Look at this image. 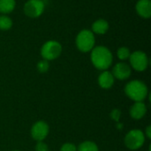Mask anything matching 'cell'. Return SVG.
I'll return each instance as SVG.
<instances>
[{"label": "cell", "instance_id": "cell-14", "mask_svg": "<svg viewBox=\"0 0 151 151\" xmlns=\"http://www.w3.org/2000/svg\"><path fill=\"white\" fill-rule=\"evenodd\" d=\"M15 0H0V12L7 14L12 12L15 8Z\"/></svg>", "mask_w": 151, "mask_h": 151}, {"label": "cell", "instance_id": "cell-16", "mask_svg": "<svg viewBox=\"0 0 151 151\" xmlns=\"http://www.w3.org/2000/svg\"><path fill=\"white\" fill-rule=\"evenodd\" d=\"M12 26V21L11 18L3 14L0 15V30H9Z\"/></svg>", "mask_w": 151, "mask_h": 151}, {"label": "cell", "instance_id": "cell-23", "mask_svg": "<svg viewBox=\"0 0 151 151\" xmlns=\"http://www.w3.org/2000/svg\"><path fill=\"white\" fill-rule=\"evenodd\" d=\"M12 151H19V150H12Z\"/></svg>", "mask_w": 151, "mask_h": 151}, {"label": "cell", "instance_id": "cell-10", "mask_svg": "<svg viewBox=\"0 0 151 151\" xmlns=\"http://www.w3.org/2000/svg\"><path fill=\"white\" fill-rule=\"evenodd\" d=\"M129 113L134 119H141L147 113V106L143 102H135L131 106Z\"/></svg>", "mask_w": 151, "mask_h": 151}, {"label": "cell", "instance_id": "cell-9", "mask_svg": "<svg viewBox=\"0 0 151 151\" xmlns=\"http://www.w3.org/2000/svg\"><path fill=\"white\" fill-rule=\"evenodd\" d=\"M111 73L114 76V78L119 81H124L130 77L132 73V69H131V66L127 65V63L120 62L115 65V66L112 69Z\"/></svg>", "mask_w": 151, "mask_h": 151}, {"label": "cell", "instance_id": "cell-18", "mask_svg": "<svg viewBox=\"0 0 151 151\" xmlns=\"http://www.w3.org/2000/svg\"><path fill=\"white\" fill-rule=\"evenodd\" d=\"M36 67H37V70H38L39 73H44L48 72V70H49V68H50L49 61H47V60H45V59H42V60H41V61H39V62L37 63Z\"/></svg>", "mask_w": 151, "mask_h": 151}, {"label": "cell", "instance_id": "cell-1", "mask_svg": "<svg viewBox=\"0 0 151 151\" xmlns=\"http://www.w3.org/2000/svg\"><path fill=\"white\" fill-rule=\"evenodd\" d=\"M90 59L93 65L101 71L107 70L112 64L113 57L111 50L105 46H96L91 50Z\"/></svg>", "mask_w": 151, "mask_h": 151}, {"label": "cell", "instance_id": "cell-2", "mask_svg": "<svg viewBox=\"0 0 151 151\" xmlns=\"http://www.w3.org/2000/svg\"><path fill=\"white\" fill-rule=\"evenodd\" d=\"M147 85L140 80L129 81L125 87L126 95L134 102H143L148 96Z\"/></svg>", "mask_w": 151, "mask_h": 151}, {"label": "cell", "instance_id": "cell-5", "mask_svg": "<svg viewBox=\"0 0 151 151\" xmlns=\"http://www.w3.org/2000/svg\"><path fill=\"white\" fill-rule=\"evenodd\" d=\"M62 52L61 44L54 40L46 42L41 48V55L43 59L50 61L58 58Z\"/></svg>", "mask_w": 151, "mask_h": 151}, {"label": "cell", "instance_id": "cell-17", "mask_svg": "<svg viewBox=\"0 0 151 151\" xmlns=\"http://www.w3.org/2000/svg\"><path fill=\"white\" fill-rule=\"evenodd\" d=\"M117 55H118V58L120 60H127V59L129 58V57L131 55V52H130V50H129V49L127 47H120L118 50Z\"/></svg>", "mask_w": 151, "mask_h": 151}, {"label": "cell", "instance_id": "cell-22", "mask_svg": "<svg viewBox=\"0 0 151 151\" xmlns=\"http://www.w3.org/2000/svg\"><path fill=\"white\" fill-rule=\"evenodd\" d=\"M146 136H147L149 139H151V126H149V127L146 128Z\"/></svg>", "mask_w": 151, "mask_h": 151}, {"label": "cell", "instance_id": "cell-8", "mask_svg": "<svg viewBox=\"0 0 151 151\" xmlns=\"http://www.w3.org/2000/svg\"><path fill=\"white\" fill-rule=\"evenodd\" d=\"M50 127L45 121L39 120L35 122L31 128V136L37 142H42L49 134Z\"/></svg>", "mask_w": 151, "mask_h": 151}, {"label": "cell", "instance_id": "cell-19", "mask_svg": "<svg viewBox=\"0 0 151 151\" xmlns=\"http://www.w3.org/2000/svg\"><path fill=\"white\" fill-rule=\"evenodd\" d=\"M60 151H77V147L73 143L66 142L61 146Z\"/></svg>", "mask_w": 151, "mask_h": 151}, {"label": "cell", "instance_id": "cell-20", "mask_svg": "<svg viewBox=\"0 0 151 151\" xmlns=\"http://www.w3.org/2000/svg\"><path fill=\"white\" fill-rule=\"evenodd\" d=\"M110 115H111V118L114 121H116L117 123H119V119H120V115H121V112H120L119 110H118V109L112 110Z\"/></svg>", "mask_w": 151, "mask_h": 151}, {"label": "cell", "instance_id": "cell-7", "mask_svg": "<svg viewBox=\"0 0 151 151\" xmlns=\"http://www.w3.org/2000/svg\"><path fill=\"white\" fill-rule=\"evenodd\" d=\"M45 9L42 0H28L24 5V12L30 18H37L41 16Z\"/></svg>", "mask_w": 151, "mask_h": 151}, {"label": "cell", "instance_id": "cell-4", "mask_svg": "<svg viewBox=\"0 0 151 151\" xmlns=\"http://www.w3.org/2000/svg\"><path fill=\"white\" fill-rule=\"evenodd\" d=\"M145 142V134L140 129H133L129 131L125 137V145L131 150H139Z\"/></svg>", "mask_w": 151, "mask_h": 151}, {"label": "cell", "instance_id": "cell-6", "mask_svg": "<svg viewBox=\"0 0 151 151\" xmlns=\"http://www.w3.org/2000/svg\"><path fill=\"white\" fill-rule=\"evenodd\" d=\"M130 65L137 72H143L149 65V58L145 52L137 50L131 53L129 57Z\"/></svg>", "mask_w": 151, "mask_h": 151}, {"label": "cell", "instance_id": "cell-12", "mask_svg": "<svg viewBox=\"0 0 151 151\" xmlns=\"http://www.w3.org/2000/svg\"><path fill=\"white\" fill-rule=\"evenodd\" d=\"M135 9L137 13L144 18L149 19L151 16V1L150 0H139L136 3Z\"/></svg>", "mask_w": 151, "mask_h": 151}, {"label": "cell", "instance_id": "cell-13", "mask_svg": "<svg viewBox=\"0 0 151 151\" xmlns=\"http://www.w3.org/2000/svg\"><path fill=\"white\" fill-rule=\"evenodd\" d=\"M109 29V23L103 19L96 20L92 24V32L96 35H104Z\"/></svg>", "mask_w": 151, "mask_h": 151}, {"label": "cell", "instance_id": "cell-3", "mask_svg": "<svg viewBox=\"0 0 151 151\" xmlns=\"http://www.w3.org/2000/svg\"><path fill=\"white\" fill-rule=\"evenodd\" d=\"M76 46L78 50L81 52H88L95 47V35L94 33L88 29L81 30L76 36Z\"/></svg>", "mask_w": 151, "mask_h": 151}, {"label": "cell", "instance_id": "cell-15", "mask_svg": "<svg viewBox=\"0 0 151 151\" xmlns=\"http://www.w3.org/2000/svg\"><path fill=\"white\" fill-rule=\"evenodd\" d=\"M77 151H99L97 145L90 141H86L81 142L78 148Z\"/></svg>", "mask_w": 151, "mask_h": 151}, {"label": "cell", "instance_id": "cell-11", "mask_svg": "<svg viewBox=\"0 0 151 151\" xmlns=\"http://www.w3.org/2000/svg\"><path fill=\"white\" fill-rule=\"evenodd\" d=\"M114 80H115V78L112 75V73L111 72L105 70L100 73V75L98 77V84L102 88L109 89L113 86Z\"/></svg>", "mask_w": 151, "mask_h": 151}, {"label": "cell", "instance_id": "cell-21", "mask_svg": "<svg viewBox=\"0 0 151 151\" xmlns=\"http://www.w3.org/2000/svg\"><path fill=\"white\" fill-rule=\"evenodd\" d=\"M35 151H49V147L43 142H37L35 145Z\"/></svg>", "mask_w": 151, "mask_h": 151}]
</instances>
